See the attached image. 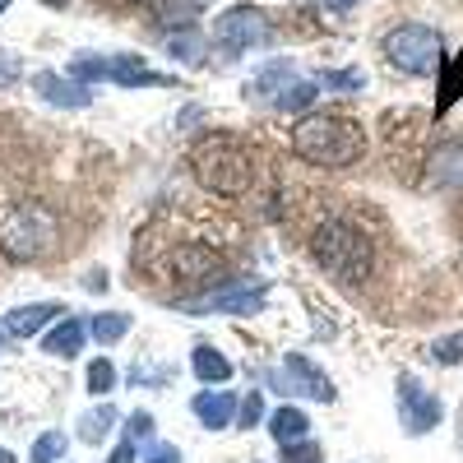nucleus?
<instances>
[{
    "label": "nucleus",
    "mask_w": 463,
    "mask_h": 463,
    "mask_svg": "<svg viewBox=\"0 0 463 463\" xmlns=\"http://www.w3.org/2000/svg\"><path fill=\"white\" fill-rule=\"evenodd\" d=\"M126 440H130V445L153 440V417H148V412H135V417L126 421Z\"/></svg>",
    "instance_id": "30"
},
{
    "label": "nucleus",
    "mask_w": 463,
    "mask_h": 463,
    "mask_svg": "<svg viewBox=\"0 0 463 463\" xmlns=\"http://www.w3.org/2000/svg\"><path fill=\"white\" fill-rule=\"evenodd\" d=\"M126 329H130V316H93L89 320V334L98 338V343H116V338H126Z\"/></svg>",
    "instance_id": "22"
},
{
    "label": "nucleus",
    "mask_w": 463,
    "mask_h": 463,
    "mask_svg": "<svg viewBox=\"0 0 463 463\" xmlns=\"http://www.w3.org/2000/svg\"><path fill=\"white\" fill-rule=\"evenodd\" d=\"M0 463H14V454H10L5 445H0Z\"/></svg>",
    "instance_id": "35"
},
{
    "label": "nucleus",
    "mask_w": 463,
    "mask_h": 463,
    "mask_svg": "<svg viewBox=\"0 0 463 463\" xmlns=\"http://www.w3.org/2000/svg\"><path fill=\"white\" fill-rule=\"evenodd\" d=\"M61 316V306H19V311H10L5 320H0V329H5L10 338H28V334H43L52 320Z\"/></svg>",
    "instance_id": "16"
},
{
    "label": "nucleus",
    "mask_w": 463,
    "mask_h": 463,
    "mask_svg": "<svg viewBox=\"0 0 463 463\" xmlns=\"http://www.w3.org/2000/svg\"><path fill=\"white\" fill-rule=\"evenodd\" d=\"M427 181L440 190H463V144H440L427 163Z\"/></svg>",
    "instance_id": "14"
},
{
    "label": "nucleus",
    "mask_w": 463,
    "mask_h": 463,
    "mask_svg": "<svg viewBox=\"0 0 463 463\" xmlns=\"http://www.w3.org/2000/svg\"><path fill=\"white\" fill-rule=\"evenodd\" d=\"M0 250H5L10 260H43L47 250H56V222L47 209H10L5 218H0Z\"/></svg>",
    "instance_id": "4"
},
{
    "label": "nucleus",
    "mask_w": 463,
    "mask_h": 463,
    "mask_svg": "<svg viewBox=\"0 0 463 463\" xmlns=\"http://www.w3.org/2000/svg\"><path fill=\"white\" fill-rule=\"evenodd\" d=\"M218 269H222V260H218L213 250H181V255H176V274H181V279H190V283L213 279Z\"/></svg>",
    "instance_id": "18"
},
{
    "label": "nucleus",
    "mask_w": 463,
    "mask_h": 463,
    "mask_svg": "<svg viewBox=\"0 0 463 463\" xmlns=\"http://www.w3.org/2000/svg\"><path fill=\"white\" fill-rule=\"evenodd\" d=\"M213 43L227 52V56H241L250 47H264L274 43V28H269V14L255 10V5H232L213 19Z\"/></svg>",
    "instance_id": "8"
},
{
    "label": "nucleus",
    "mask_w": 463,
    "mask_h": 463,
    "mask_svg": "<svg viewBox=\"0 0 463 463\" xmlns=\"http://www.w3.org/2000/svg\"><path fill=\"white\" fill-rule=\"evenodd\" d=\"M269 384L288 399H316V403H334V384L325 380V371L311 357H297L288 353L279 371H269Z\"/></svg>",
    "instance_id": "9"
},
{
    "label": "nucleus",
    "mask_w": 463,
    "mask_h": 463,
    "mask_svg": "<svg viewBox=\"0 0 463 463\" xmlns=\"http://www.w3.org/2000/svg\"><path fill=\"white\" fill-rule=\"evenodd\" d=\"M190 167H195V181L218 190V195H241V190L255 185V158L250 148H241L232 135H209L195 144L190 153Z\"/></svg>",
    "instance_id": "2"
},
{
    "label": "nucleus",
    "mask_w": 463,
    "mask_h": 463,
    "mask_svg": "<svg viewBox=\"0 0 463 463\" xmlns=\"http://www.w3.org/2000/svg\"><path fill=\"white\" fill-rule=\"evenodd\" d=\"M116 390V366L107 362V357H98V362H89V394H111Z\"/></svg>",
    "instance_id": "24"
},
{
    "label": "nucleus",
    "mask_w": 463,
    "mask_h": 463,
    "mask_svg": "<svg viewBox=\"0 0 463 463\" xmlns=\"http://www.w3.org/2000/svg\"><path fill=\"white\" fill-rule=\"evenodd\" d=\"M107 463H135V445H130V440H126V445H116Z\"/></svg>",
    "instance_id": "32"
},
{
    "label": "nucleus",
    "mask_w": 463,
    "mask_h": 463,
    "mask_svg": "<svg viewBox=\"0 0 463 463\" xmlns=\"http://www.w3.org/2000/svg\"><path fill=\"white\" fill-rule=\"evenodd\" d=\"M190 375H200L204 384H227L232 380V362L218 353V347L200 343L195 353H190Z\"/></svg>",
    "instance_id": "17"
},
{
    "label": "nucleus",
    "mask_w": 463,
    "mask_h": 463,
    "mask_svg": "<svg viewBox=\"0 0 463 463\" xmlns=\"http://www.w3.org/2000/svg\"><path fill=\"white\" fill-rule=\"evenodd\" d=\"M260 417H264V394L255 390V394H246L241 408H237V427H255Z\"/></svg>",
    "instance_id": "28"
},
{
    "label": "nucleus",
    "mask_w": 463,
    "mask_h": 463,
    "mask_svg": "<svg viewBox=\"0 0 463 463\" xmlns=\"http://www.w3.org/2000/svg\"><path fill=\"white\" fill-rule=\"evenodd\" d=\"M37 98H47L52 107H89L93 102V93H89V84L84 80H65V74H52V70H43V74H37Z\"/></svg>",
    "instance_id": "12"
},
{
    "label": "nucleus",
    "mask_w": 463,
    "mask_h": 463,
    "mask_svg": "<svg viewBox=\"0 0 463 463\" xmlns=\"http://www.w3.org/2000/svg\"><path fill=\"white\" fill-rule=\"evenodd\" d=\"M384 61L403 74H431L440 65V33L427 24H399L384 33Z\"/></svg>",
    "instance_id": "6"
},
{
    "label": "nucleus",
    "mask_w": 463,
    "mask_h": 463,
    "mask_svg": "<svg viewBox=\"0 0 463 463\" xmlns=\"http://www.w3.org/2000/svg\"><path fill=\"white\" fill-rule=\"evenodd\" d=\"M70 80H102V84H121V89H167L172 74H158L148 61L139 56H74L70 61Z\"/></svg>",
    "instance_id": "5"
},
{
    "label": "nucleus",
    "mask_w": 463,
    "mask_h": 463,
    "mask_svg": "<svg viewBox=\"0 0 463 463\" xmlns=\"http://www.w3.org/2000/svg\"><path fill=\"white\" fill-rule=\"evenodd\" d=\"M399 399H403L399 421H403V431H408V436H427L431 427H440L445 408H440V399H436L431 390H421V380H417V375H403V380H399Z\"/></svg>",
    "instance_id": "11"
},
{
    "label": "nucleus",
    "mask_w": 463,
    "mask_h": 463,
    "mask_svg": "<svg viewBox=\"0 0 463 463\" xmlns=\"http://www.w3.org/2000/svg\"><path fill=\"white\" fill-rule=\"evenodd\" d=\"M283 463H325V454L311 440H297V445H283Z\"/></svg>",
    "instance_id": "25"
},
{
    "label": "nucleus",
    "mask_w": 463,
    "mask_h": 463,
    "mask_svg": "<svg viewBox=\"0 0 463 463\" xmlns=\"http://www.w3.org/2000/svg\"><path fill=\"white\" fill-rule=\"evenodd\" d=\"M148 463H181L176 445H148Z\"/></svg>",
    "instance_id": "31"
},
{
    "label": "nucleus",
    "mask_w": 463,
    "mask_h": 463,
    "mask_svg": "<svg viewBox=\"0 0 463 463\" xmlns=\"http://www.w3.org/2000/svg\"><path fill=\"white\" fill-rule=\"evenodd\" d=\"M250 93H255L260 102H269L274 111H306V107L316 102L320 84L297 80V70H292L288 61H274V65H264V70H260V80L250 84Z\"/></svg>",
    "instance_id": "7"
},
{
    "label": "nucleus",
    "mask_w": 463,
    "mask_h": 463,
    "mask_svg": "<svg viewBox=\"0 0 463 463\" xmlns=\"http://www.w3.org/2000/svg\"><path fill=\"white\" fill-rule=\"evenodd\" d=\"M449 74H454V80H449V84H440V98H436V107H440V111H445V107H449V102L463 93V56L449 65Z\"/></svg>",
    "instance_id": "29"
},
{
    "label": "nucleus",
    "mask_w": 463,
    "mask_h": 463,
    "mask_svg": "<svg viewBox=\"0 0 463 463\" xmlns=\"http://www.w3.org/2000/svg\"><path fill=\"white\" fill-rule=\"evenodd\" d=\"M320 84H325V89H338V93H357V89H362V74H357V70H329Z\"/></svg>",
    "instance_id": "26"
},
{
    "label": "nucleus",
    "mask_w": 463,
    "mask_h": 463,
    "mask_svg": "<svg viewBox=\"0 0 463 463\" xmlns=\"http://www.w3.org/2000/svg\"><path fill=\"white\" fill-rule=\"evenodd\" d=\"M167 52H172V61H185V65H204V56H209V47L200 43L195 28H176L167 37Z\"/></svg>",
    "instance_id": "20"
},
{
    "label": "nucleus",
    "mask_w": 463,
    "mask_h": 463,
    "mask_svg": "<svg viewBox=\"0 0 463 463\" xmlns=\"http://www.w3.org/2000/svg\"><path fill=\"white\" fill-rule=\"evenodd\" d=\"M269 431H274V440H279V445H297V440H306L311 421H306V412H301V408H279V412H274V421H269Z\"/></svg>",
    "instance_id": "19"
},
{
    "label": "nucleus",
    "mask_w": 463,
    "mask_h": 463,
    "mask_svg": "<svg viewBox=\"0 0 463 463\" xmlns=\"http://www.w3.org/2000/svg\"><path fill=\"white\" fill-rule=\"evenodd\" d=\"M111 427H116V408H107V403H102V408H89L84 421H80V440H84V445H98Z\"/></svg>",
    "instance_id": "21"
},
{
    "label": "nucleus",
    "mask_w": 463,
    "mask_h": 463,
    "mask_svg": "<svg viewBox=\"0 0 463 463\" xmlns=\"http://www.w3.org/2000/svg\"><path fill=\"white\" fill-rule=\"evenodd\" d=\"M93 334H89V320H80V316H65L47 338H43V347L52 357H80V347L89 343Z\"/></svg>",
    "instance_id": "15"
},
{
    "label": "nucleus",
    "mask_w": 463,
    "mask_h": 463,
    "mask_svg": "<svg viewBox=\"0 0 463 463\" xmlns=\"http://www.w3.org/2000/svg\"><path fill=\"white\" fill-rule=\"evenodd\" d=\"M311 255L329 269L334 279H343V283H362V279L371 274V255H375V250H371V241H366V232H362V227L329 218V222L316 227Z\"/></svg>",
    "instance_id": "3"
},
{
    "label": "nucleus",
    "mask_w": 463,
    "mask_h": 463,
    "mask_svg": "<svg viewBox=\"0 0 463 463\" xmlns=\"http://www.w3.org/2000/svg\"><path fill=\"white\" fill-rule=\"evenodd\" d=\"M5 70H10V61H0V84H10V80H14V74H5Z\"/></svg>",
    "instance_id": "34"
},
{
    "label": "nucleus",
    "mask_w": 463,
    "mask_h": 463,
    "mask_svg": "<svg viewBox=\"0 0 463 463\" xmlns=\"http://www.w3.org/2000/svg\"><path fill=\"white\" fill-rule=\"evenodd\" d=\"M5 10H10V0H0V14H5Z\"/></svg>",
    "instance_id": "37"
},
{
    "label": "nucleus",
    "mask_w": 463,
    "mask_h": 463,
    "mask_svg": "<svg viewBox=\"0 0 463 463\" xmlns=\"http://www.w3.org/2000/svg\"><path fill=\"white\" fill-rule=\"evenodd\" d=\"M316 5H325V10H353L357 0H316Z\"/></svg>",
    "instance_id": "33"
},
{
    "label": "nucleus",
    "mask_w": 463,
    "mask_h": 463,
    "mask_svg": "<svg viewBox=\"0 0 463 463\" xmlns=\"http://www.w3.org/2000/svg\"><path fill=\"white\" fill-rule=\"evenodd\" d=\"M264 283L260 279H232V283H222V288H213L209 297H200V301H181V311H190V316H213V311H227V316H255L260 306H264Z\"/></svg>",
    "instance_id": "10"
},
{
    "label": "nucleus",
    "mask_w": 463,
    "mask_h": 463,
    "mask_svg": "<svg viewBox=\"0 0 463 463\" xmlns=\"http://www.w3.org/2000/svg\"><path fill=\"white\" fill-rule=\"evenodd\" d=\"M65 449H70V440L61 431H47V436H37V445H33V463H61Z\"/></svg>",
    "instance_id": "23"
},
{
    "label": "nucleus",
    "mask_w": 463,
    "mask_h": 463,
    "mask_svg": "<svg viewBox=\"0 0 463 463\" xmlns=\"http://www.w3.org/2000/svg\"><path fill=\"white\" fill-rule=\"evenodd\" d=\"M43 5H52V10H61V5H70V0H43Z\"/></svg>",
    "instance_id": "36"
},
{
    "label": "nucleus",
    "mask_w": 463,
    "mask_h": 463,
    "mask_svg": "<svg viewBox=\"0 0 463 463\" xmlns=\"http://www.w3.org/2000/svg\"><path fill=\"white\" fill-rule=\"evenodd\" d=\"M195 417H200V427H209V431H222V427H232L237 421V408H241V399H232L227 390H204V394H195Z\"/></svg>",
    "instance_id": "13"
},
{
    "label": "nucleus",
    "mask_w": 463,
    "mask_h": 463,
    "mask_svg": "<svg viewBox=\"0 0 463 463\" xmlns=\"http://www.w3.org/2000/svg\"><path fill=\"white\" fill-rule=\"evenodd\" d=\"M431 357H436V362H445V366L463 362V334H449V338H440V343L431 347Z\"/></svg>",
    "instance_id": "27"
},
{
    "label": "nucleus",
    "mask_w": 463,
    "mask_h": 463,
    "mask_svg": "<svg viewBox=\"0 0 463 463\" xmlns=\"http://www.w3.org/2000/svg\"><path fill=\"white\" fill-rule=\"evenodd\" d=\"M297 158L316 163V167H353L366 148V130L353 121V116H329V111H311L297 121L292 135Z\"/></svg>",
    "instance_id": "1"
}]
</instances>
